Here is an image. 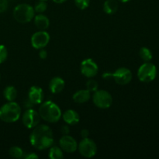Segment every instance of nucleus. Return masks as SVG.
Returning <instances> with one entry per match:
<instances>
[{
	"label": "nucleus",
	"mask_w": 159,
	"mask_h": 159,
	"mask_svg": "<svg viewBox=\"0 0 159 159\" xmlns=\"http://www.w3.org/2000/svg\"><path fill=\"white\" fill-rule=\"evenodd\" d=\"M54 141L52 130L45 124H38L34 127L30 136L31 145L39 151L50 148L54 144Z\"/></svg>",
	"instance_id": "nucleus-1"
},
{
	"label": "nucleus",
	"mask_w": 159,
	"mask_h": 159,
	"mask_svg": "<svg viewBox=\"0 0 159 159\" xmlns=\"http://www.w3.org/2000/svg\"><path fill=\"white\" fill-rule=\"evenodd\" d=\"M40 118L48 123H57L62 116L60 107L52 101H46L40 105L38 111Z\"/></svg>",
	"instance_id": "nucleus-2"
},
{
	"label": "nucleus",
	"mask_w": 159,
	"mask_h": 159,
	"mask_svg": "<svg viewBox=\"0 0 159 159\" xmlns=\"http://www.w3.org/2000/svg\"><path fill=\"white\" fill-rule=\"evenodd\" d=\"M22 110L17 102H8L0 107V120L5 123H14L20 119Z\"/></svg>",
	"instance_id": "nucleus-3"
},
{
	"label": "nucleus",
	"mask_w": 159,
	"mask_h": 159,
	"mask_svg": "<svg viewBox=\"0 0 159 159\" xmlns=\"http://www.w3.org/2000/svg\"><path fill=\"white\" fill-rule=\"evenodd\" d=\"M14 19L20 23H27L35 16L34 7L26 3H22L15 7L13 10Z\"/></svg>",
	"instance_id": "nucleus-4"
},
{
	"label": "nucleus",
	"mask_w": 159,
	"mask_h": 159,
	"mask_svg": "<svg viewBox=\"0 0 159 159\" xmlns=\"http://www.w3.org/2000/svg\"><path fill=\"white\" fill-rule=\"evenodd\" d=\"M157 75V68L154 64L145 62L141 65L138 71V77L142 82H151L155 80Z\"/></svg>",
	"instance_id": "nucleus-5"
},
{
	"label": "nucleus",
	"mask_w": 159,
	"mask_h": 159,
	"mask_svg": "<svg viewBox=\"0 0 159 159\" xmlns=\"http://www.w3.org/2000/svg\"><path fill=\"white\" fill-rule=\"evenodd\" d=\"M93 103L100 109H108L113 103V97L106 90H96L93 96Z\"/></svg>",
	"instance_id": "nucleus-6"
},
{
	"label": "nucleus",
	"mask_w": 159,
	"mask_h": 159,
	"mask_svg": "<svg viewBox=\"0 0 159 159\" xmlns=\"http://www.w3.org/2000/svg\"><path fill=\"white\" fill-rule=\"evenodd\" d=\"M78 150L82 156L90 158L94 157L97 153V145L95 141L90 138H82L78 144Z\"/></svg>",
	"instance_id": "nucleus-7"
},
{
	"label": "nucleus",
	"mask_w": 159,
	"mask_h": 159,
	"mask_svg": "<svg viewBox=\"0 0 159 159\" xmlns=\"http://www.w3.org/2000/svg\"><path fill=\"white\" fill-rule=\"evenodd\" d=\"M40 116L37 111L34 109H28L22 116L23 124L26 128L33 129L37 127L40 122Z\"/></svg>",
	"instance_id": "nucleus-8"
},
{
	"label": "nucleus",
	"mask_w": 159,
	"mask_h": 159,
	"mask_svg": "<svg viewBox=\"0 0 159 159\" xmlns=\"http://www.w3.org/2000/svg\"><path fill=\"white\" fill-rule=\"evenodd\" d=\"M110 77H113V80L120 85H125L132 80V72L127 68H119L113 73H110Z\"/></svg>",
	"instance_id": "nucleus-9"
},
{
	"label": "nucleus",
	"mask_w": 159,
	"mask_h": 159,
	"mask_svg": "<svg viewBox=\"0 0 159 159\" xmlns=\"http://www.w3.org/2000/svg\"><path fill=\"white\" fill-rule=\"evenodd\" d=\"M50 35L45 30H39L34 33L31 37V44L35 49H42L48 44Z\"/></svg>",
	"instance_id": "nucleus-10"
},
{
	"label": "nucleus",
	"mask_w": 159,
	"mask_h": 159,
	"mask_svg": "<svg viewBox=\"0 0 159 159\" xmlns=\"http://www.w3.org/2000/svg\"><path fill=\"white\" fill-rule=\"evenodd\" d=\"M80 70L82 74L85 77L91 79L97 75L99 68H98L97 64L93 59L86 58L82 61L81 63Z\"/></svg>",
	"instance_id": "nucleus-11"
},
{
	"label": "nucleus",
	"mask_w": 159,
	"mask_h": 159,
	"mask_svg": "<svg viewBox=\"0 0 159 159\" xmlns=\"http://www.w3.org/2000/svg\"><path fill=\"white\" fill-rule=\"evenodd\" d=\"M60 147L67 153H73L78 149V143L73 137L66 134L63 135L59 140Z\"/></svg>",
	"instance_id": "nucleus-12"
},
{
	"label": "nucleus",
	"mask_w": 159,
	"mask_h": 159,
	"mask_svg": "<svg viewBox=\"0 0 159 159\" xmlns=\"http://www.w3.org/2000/svg\"><path fill=\"white\" fill-rule=\"evenodd\" d=\"M44 97L43 91L40 87L34 85L30 87L28 92V99L32 104L42 103Z\"/></svg>",
	"instance_id": "nucleus-13"
},
{
	"label": "nucleus",
	"mask_w": 159,
	"mask_h": 159,
	"mask_svg": "<svg viewBox=\"0 0 159 159\" xmlns=\"http://www.w3.org/2000/svg\"><path fill=\"white\" fill-rule=\"evenodd\" d=\"M65 82L61 77H54L49 83V89L54 94H58L61 93L65 89Z\"/></svg>",
	"instance_id": "nucleus-14"
},
{
	"label": "nucleus",
	"mask_w": 159,
	"mask_h": 159,
	"mask_svg": "<svg viewBox=\"0 0 159 159\" xmlns=\"http://www.w3.org/2000/svg\"><path fill=\"white\" fill-rule=\"evenodd\" d=\"M64 121L69 125H75L79 122L80 116L76 111L73 110H68L62 115Z\"/></svg>",
	"instance_id": "nucleus-15"
},
{
	"label": "nucleus",
	"mask_w": 159,
	"mask_h": 159,
	"mask_svg": "<svg viewBox=\"0 0 159 159\" xmlns=\"http://www.w3.org/2000/svg\"><path fill=\"white\" fill-rule=\"evenodd\" d=\"M90 98H91V93L88 89L79 90L72 96L74 102L79 104H82L88 102Z\"/></svg>",
	"instance_id": "nucleus-16"
},
{
	"label": "nucleus",
	"mask_w": 159,
	"mask_h": 159,
	"mask_svg": "<svg viewBox=\"0 0 159 159\" xmlns=\"http://www.w3.org/2000/svg\"><path fill=\"white\" fill-rule=\"evenodd\" d=\"M34 24L37 26V29L40 30H45L48 29L50 26V20L48 17H47L45 15H43V13L38 14L36 16H34Z\"/></svg>",
	"instance_id": "nucleus-17"
},
{
	"label": "nucleus",
	"mask_w": 159,
	"mask_h": 159,
	"mask_svg": "<svg viewBox=\"0 0 159 159\" xmlns=\"http://www.w3.org/2000/svg\"><path fill=\"white\" fill-rule=\"evenodd\" d=\"M118 9L116 0H107L103 4V10L107 14H114Z\"/></svg>",
	"instance_id": "nucleus-18"
},
{
	"label": "nucleus",
	"mask_w": 159,
	"mask_h": 159,
	"mask_svg": "<svg viewBox=\"0 0 159 159\" xmlns=\"http://www.w3.org/2000/svg\"><path fill=\"white\" fill-rule=\"evenodd\" d=\"M3 95H4L5 99L9 102L14 101L17 97V90L14 86L9 85L5 88L3 91Z\"/></svg>",
	"instance_id": "nucleus-19"
},
{
	"label": "nucleus",
	"mask_w": 159,
	"mask_h": 159,
	"mask_svg": "<svg viewBox=\"0 0 159 159\" xmlns=\"http://www.w3.org/2000/svg\"><path fill=\"white\" fill-rule=\"evenodd\" d=\"M49 158L51 159H63V150L57 146H51L50 148Z\"/></svg>",
	"instance_id": "nucleus-20"
},
{
	"label": "nucleus",
	"mask_w": 159,
	"mask_h": 159,
	"mask_svg": "<svg viewBox=\"0 0 159 159\" xmlns=\"http://www.w3.org/2000/svg\"><path fill=\"white\" fill-rule=\"evenodd\" d=\"M139 55L141 58L145 62L150 61L152 59V57H153L152 52L151 51V50L148 49V48H145V47H143V48L140 49Z\"/></svg>",
	"instance_id": "nucleus-21"
},
{
	"label": "nucleus",
	"mask_w": 159,
	"mask_h": 159,
	"mask_svg": "<svg viewBox=\"0 0 159 159\" xmlns=\"http://www.w3.org/2000/svg\"><path fill=\"white\" fill-rule=\"evenodd\" d=\"M9 155H10L12 158H23L24 152H23V149H22L21 148L18 147V146H13V147L9 148Z\"/></svg>",
	"instance_id": "nucleus-22"
},
{
	"label": "nucleus",
	"mask_w": 159,
	"mask_h": 159,
	"mask_svg": "<svg viewBox=\"0 0 159 159\" xmlns=\"http://www.w3.org/2000/svg\"><path fill=\"white\" fill-rule=\"evenodd\" d=\"M48 9V5L43 0H39L34 6V9L35 12H37L39 14L43 13Z\"/></svg>",
	"instance_id": "nucleus-23"
},
{
	"label": "nucleus",
	"mask_w": 159,
	"mask_h": 159,
	"mask_svg": "<svg viewBox=\"0 0 159 159\" xmlns=\"http://www.w3.org/2000/svg\"><path fill=\"white\" fill-rule=\"evenodd\" d=\"M86 89H88L89 91L90 92V93H92V92H96V90L98 89V88H99V85H98V82H96V80H94V79H89L88 81H87L86 82Z\"/></svg>",
	"instance_id": "nucleus-24"
},
{
	"label": "nucleus",
	"mask_w": 159,
	"mask_h": 159,
	"mask_svg": "<svg viewBox=\"0 0 159 159\" xmlns=\"http://www.w3.org/2000/svg\"><path fill=\"white\" fill-rule=\"evenodd\" d=\"M8 57V51L6 46L0 44V64H2L6 61Z\"/></svg>",
	"instance_id": "nucleus-25"
},
{
	"label": "nucleus",
	"mask_w": 159,
	"mask_h": 159,
	"mask_svg": "<svg viewBox=\"0 0 159 159\" xmlns=\"http://www.w3.org/2000/svg\"><path fill=\"white\" fill-rule=\"evenodd\" d=\"M75 6L79 9H85L90 4V0H75Z\"/></svg>",
	"instance_id": "nucleus-26"
},
{
	"label": "nucleus",
	"mask_w": 159,
	"mask_h": 159,
	"mask_svg": "<svg viewBox=\"0 0 159 159\" xmlns=\"http://www.w3.org/2000/svg\"><path fill=\"white\" fill-rule=\"evenodd\" d=\"M9 2L8 0H0V13L4 12L7 10Z\"/></svg>",
	"instance_id": "nucleus-27"
},
{
	"label": "nucleus",
	"mask_w": 159,
	"mask_h": 159,
	"mask_svg": "<svg viewBox=\"0 0 159 159\" xmlns=\"http://www.w3.org/2000/svg\"><path fill=\"white\" fill-rule=\"evenodd\" d=\"M40 52H39V57H40V59H42V60H44V59L47 58V57H48V51H46V50H44L43 48H42V49H40Z\"/></svg>",
	"instance_id": "nucleus-28"
},
{
	"label": "nucleus",
	"mask_w": 159,
	"mask_h": 159,
	"mask_svg": "<svg viewBox=\"0 0 159 159\" xmlns=\"http://www.w3.org/2000/svg\"><path fill=\"white\" fill-rule=\"evenodd\" d=\"M23 158L26 159H37L39 158L38 155H36L34 152H30V153H28L27 155H23Z\"/></svg>",
	"instance_id": "nucleus-29"
},
{
	"label": "nucleus",
	"mask_w": 159,
	"mask_h": 159,
	"mask_svg": "<svg viewBox=\"0 0 159 159\" xmlns=\"http://www.w3.org/2000/svg\"><path fill=\"white\" fill-rule=\"evenodd\" d=\"M89 132L87 129H82L81 130V136H82V138H89Z\"/></svg>",
	"instance_id": "nucleus-30"
},
{
	"label": "nucleus",
	"mask_w": 159,
	"mask_h": 159,
	"mask_svg": "<svg viewBox=\"0 0 159 159\" xmlns=\"http://www.w3.org/2000/svg\"><path fill=\"white\" fill-rule=\"evenodd\" d=\"M69 127L68 126H64L61 128V133L63 134V135H66L69 134Z\"/></svg>",
	"instance_id": "nucleus-31"
},
{
	"label": "nucleus",
	"mask_w": 159,
	"mask_h": 159,
	"mask_svg": "<svg viewBox=\"0 0 159 159\" xmlns=\"http://www.w3.org/2000/svg\"><path fill=\"white\" fill-rule=\"evenodd\" d=\"M67 0H53V2L55 3H57V4H62V3L65 2Z\"/></svg>",
	"instance_id": "nucleus-32"
},
{
	"label": "nucleus",
	"mask_w": 159,
	"mask_h": 159,
	"mask_svg": "<svg viewBox=\"0 0 159 159\" xmlns=\"http://www.w3.org/2000/svg\"><path fill=\"white\" fill-rule=\"evenodd\" d=\"M118 1L121 2H124V3H125V2H127L130 1V0H118Z\"/></svg>",
	"instance_id": "nucleus-33"
},
{
	"label": "nucleus",
	"mask_w": 159,
	"mask_h": 159,
	"mask_svg": "<svg viewBox=\"0 0 159 159\" xmlns=\"http://www.w3.org/2000/svg\"><path fill=\"white\" fill-rule=\"evenodd\" d=\"M0 81H1V75H0Z\"/></svg>",
	"instance_id": "nucleus-34"
},
{
	"label": "nucleus",
	"mask_w": 159,
	"mask_h": 159,
	"mask_svg": "<svg viewBox=\"0 0 159 159\" xmlns=\"http://www.w3.org/2000/svg\"><path fill=\"white\" fill-rule=\"evenodd\" d=\"M43 1H46V0H43Z\"/></svg>",
	"instance_id": "nucleus-35"
}]
</instances>
